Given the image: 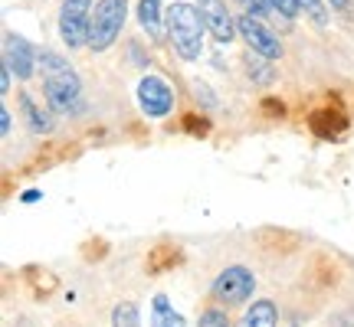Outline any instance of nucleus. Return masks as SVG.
<instances>
[{
  "mask_svg": "<svg viewBox=\"0 0 354 327\" xmlns=\"http://www.w3.org/2000/svg\"><path fill=\"white\" fill-rule=\"evenodd\" d=\"M167 20V33H171V43H174V52L184 59V63H194L201 59L203 52V23L197 3H171L165 10Z\"/></svg>",
  "mask_w": 354,
  "mask_h": 327,
  "instance_id": "1",
  "label": "nucleus"
},
{
  "mask_svg": "<svg viewBox=\"0 0 354 327\" xmlns=\"http://www.w3.org/2000/svg\"><path fill=\"white\" fill-rule=\"evenodd\" d=\"M39 69H43V92H46L50 108L59 115H69L73 101L79 99V88H82L76 69L66 63L63 56L46 52V50L39 52Z\"/></svg>",
  "mask_w": 354,
  "mask_h": 327,
  "instance_id": "2",
  "label": "nucleus"
},
{
  "mask_svg": "<svg viewBox=\"0 0 354 327\" xmlns=\"http://www.w3.org/2000/svg\"><path fill=\"white\" fill-rule=\"evenodd\" d=\"M128 0H99L92 10V23H88V50L105 52L112 46L122 26H125Z\"/></svg>",
  "mask_w": 354,
  "mask_h": 327,
  "instance_id": "3",
  "label": "nucleus"
},
{
  "mask_svg": "<svg viewBox=\"0 0 354 327\" xmlns=\"http://www.w3.org/2000/svg\"><path fill=\"white\" fill-rule=\"evenodd\" d=\"M210 291H214V298L223 304V308H236V304H246L253 298L256 275L246 265H230V268H223V272L214 278V288Z\"/></svg>",
  "mask_w": 354,
  "mask_h": 327,
  "instance_id": "4",
  "label": "nucleus"
},
{
  "mask_svg": "<svg viewBox=\"0 0 354 327\" xmlns=\"http://www.w3.org/2000/svg\"><path fill=\"white\" fill-rule=\"evenodd\" d=\"M92 0H63L59 7V37L69 50L88 46V23H92Z\"/></svg>",
  "mask_w": 354,
  "mask_h": 327,
  "instance_id": "5",
  "label": "nucleus"
},
{
  "mask_svg": "<svg viewBox=\"0 0 354 327\" xmlns=\"http://www.w3.org/2000/svg\"><path fill=\"white\" fill-rule=\"evenodd\" d=\"M236 30H240V37L246 39V46L256 52V56H263V59H279L282 56V46H279V39L266 30V23L253 13H243L240 20H236Z\"/></svg>",
  "mask_w": 354,
  "mask_h": 327,
  "instance_id": "6",
  "label": "nucleus"
},
{
  "mask_svg": "<svg viewBox=\"0 0 354 327\" xmlns=\"http://www.w3.org/2000/svg\"><path fill=\"white\" fill-rule=\"evenodd\" d=\"M138 105L148 118H165L174 108V92H171V86H167L165 79L145 76L138 82Z\"/></svg>",
  "mask_w": 354,
  "mask_h": 327,
  "instance_id": "7",
  "label": "nucleus"
},
{
  "mask_svg": "<svg viewBox=\"0 0 354 327\" xmlns=\"http://www.w3.org/2000/svg\"><path fill=\"white\" fill-rule=\"evenodd\" d=\"M197 10H201L203 23H207V30L214 33V39L220 43V46L233 43V37L240 33V30H236V20L230 17L223 0H197Z\"/></svg>",
  "mask_w": 354,
  "mask_h": 327,
  "instance_id": "8",
  "label": "nucleus"
},
{
  "mask_svg": "<svg viewBox=\"0 0 354 327\" xmlns=\"http://www.w3.org/2000/svg\"><path fill=\"white\" fill-rule=\"evenodd\" d=\"M3 63L10 66V72L17 79H30L33 69H37V63H39V52L33 50L24 37L7 33V37H3Z\"/></svg>",
  "mask_w": 354,
  "mask_h": 327,
  "instance_id": "9",
  "label": "nucleus"
},
{
  "mask_svg": "<svg viewBox=\"0 0 354 327\" xmlns=\"http://www.w3.org/2000/svg\"><path fill=\"white\" fill-rule=\"evenodd\" d=\"M308 128L315 131L318 138H342L344 131H348V115L342 112V105H325V108H318V112L308 115Z\"/></svg>",
  "mask_w": 354,
  "mask_h": 327,
  "instance_id": "10",
  "label": "nucleus"
},
{
  "mask_svg": "<svg viewBox=\"0 0 354 327\" xmlns=\"http://www.w3.org/2000/svg\"><path fill=\"white\" fill-rule=\"evenodd\" d=\"M180 262H184V252L177 249V246H171V242H161V246H154V249L148 252L145 272H148V275H165V272L177 268Z\"/></svg>",
  "mask_w": 354,
  "mask_h": 327,
  "instance_id": "11",
  "label": "nucleus"
},
{
  "mask_svg": "<svg viewBox=\"0 0 354 327\" xmlns=\"http://www.w3.org/2000/svg\"><path fill=\"white\" fill-rule=\"evenodd\" d=\"M138 23L154 43L165 39L167 20H165V13H161V0H138Z\"/></svg>",
  "mask_w": 354,
  "mask_h": 327,
  "instance_id": "12",
  "label": "nucleus"
},
{
  "mask_svg": "<svg viewBox=\"0 0 354 327\" xmlns=\"http://www.w3.org/2000/svg\"><path fill=\"white\" fill-rule=\"evenodd\" d=\"M17 99H20V112H24V118H26V125H30V131H33V135H46V131L53 128L50 115L43 112V108H37L33 95H26V92H20Z\"/></svg>",
  "mask_w": 354,
  "mask_h": 327,
  "instance_id": "13",
  "label": "nucleus"
},
{
  "mask_svg": "<svg viewBox=\"0 0 354 327\" xmlns=\"http://www.w3.org/2000/svg\"><path fill=\"white\" fill-rule=\"evenodd\" d=\"M276 321H279V311L269 298L253 301L246 308V315H243V327H276Z\"/></svg>",
  "mask_w": 354,
  "mask_h": 327,
  "instance_id": "14",
  "label": "nucleus"
},
{
  "mask_svg": "<svg viewBox=\"0 0 354 327\" xmlns=\"http://www.w3.org/2000/svg\"><path fill=\"white\" fill-rule=\"evenodd\" d=\"M151 327H184V317L171 308L167 295H154V301H151Z\"/></svg>",
  "mask_w": 354,
  "mask_h": 327,
  "instance_id": "15",
  "label": "nucleus"
},
{
  "mask_svg": "<svg viewBox=\"0 0 354 327\" xmlns=\"http://www.w3.org/2000/svg\"><path fill=\"white\" fill-rule=\"evenodd\" d=\"M272 59H263V56H256L253 50H250V56H246V76H250V82H256V86H272L276 82V72H272Z\"/></svg>",
  "mask_w": 354,
  "mask_h": 327,
  "instance_id": "16",
  "label": "nucleus"
},
{
  "mask_svg": "<svg viewBox=\"0 0 354 327\" xmlns=\"http://www.w3.org/2000/svg\"><path fill=\"white\" fill-rule=\"evenodd\" d=\"M112 327H141L138 308H135L131 301L115 304V311H112Z\"/></svg>",
  "mask_w": 354,
  "mask_h": 327,
  "instance_id": "17",
  "label": "nucleus"
},
{
  "mask_svg": "<svg viewBox=\"0 0 354 327\" xmlns=\"http://www.w3.org/2000/svg\"><path fill=\"white\" fill-rule=\"evenodd\" d=\"M180 125H184V131H187V135H194V138H207V135H210V118H207V115H184V118H180Z\"/></svg>",
  "mask_w": 354,
  "mask_h": 327,
  "instance_id": "18",
  "label": "nucleus"
},
{
  "mask_svg": "<svg viewBox=\"0 0 354 327\" xmlns=\"http://www.w3.org/2000/svg\"><path fill=\"white\" fill-rule=\"evenodd\" d=\"M299 7H302L318 26L328 23V10H325V0H299Z\"/></svg>",
  "mask_w": 354,
  "mask_h": 327,
  "instance_id": "19",
  "label": "nucleus"
},
{
  "mask_svg": "<svg viewBox=\"0 0 354 327\" xmlns=\"http://www.w3.org/2000/svg\"><path fill=\"white\" fill-rule=\"evenodd\" d=\"M259 112H263L266 118H272V121H282V118H286V105L279 99H272V95H266V99H259Z\"/></svg>",
  "mask_w": 354,
  "mask_h": 327,
  "instance_id": "20",
  "label": "nucleus"
},
{
  "mask_svg": "<svg viewBox=\"0 0 354 327\" xmlns=\"http://www.w3.org/2000/svg\"><path fill=\"white\" fill-rule=\"evenodd\" d=\"M197 327H230V317L220 308H207L201 315V321H197Z\"/></svg>",
  "mask_w": 354,
  "mask_h": 327,
  "instance_id": "21",
  "label": "nucleus"
},
{
  "mask_svg": "<svg viewBox=\"0 0 354 327\" xmlns=\"http://www.w3.org/2000/svg\"><path fill=\"white\" fill-rule=\"evenodd\" d=\"M315 272L322 275V281H318V285H325V288H328V285H338V272H335L331 259H318V262H315Z\"/></svg>",
  "mask_w": 354,
  "mask_h": 327,
  "instance_id": "22",
  "label": "nucleus"
},
{
  "mask_svg": "<svg viewBox=\"0 0 354 327\" xmlns=\"http://www.w3.org/2000/svg\"><path fill=\"white\" fill-rule=\"evenodd\" d=\"M266 3H269V7H272L276 13H282L286 20H292L295 13L302 10V7H299V0H266Z\"/></svg>",
  "mask_w": 354,
  "mask_h": 327,
  "instance_id": "23",
  "label": "nucleus"
},
{
  "mask_svg": "<svg viewBox=\"0 0 354 327\" xmlns=\"http://www.w3.org/2000/svg\"><path fill=\"white\" fill-rule=\"evenodd\" d=\"M243 7V13H253V17H269L272 13V7L266 3V0H236Z\"/></svg>",
  "mask_w": 354,
  "mask_h": 327,
  "instance_id": "24",
  "label": "nucleus"
},
{
  "mask_svg": "<svg viewBox=\"0 0 354 327\" xmlns=\"http://www.w3.org/2000/svg\"><path fill=\"white\" fill-rule=\"evenodd\" d=\"M10 76H13L10 66L3 63V69H0V92H7V88H10Z\"/></svg>",
  "mask_w": 354,
  "mask_h": 327,
  "instance_id": "25",
  "label": "nucleus"
},
{
  "mask_svg": "<svg viewBox=\"0 0 354 327\" xmlns=\"http://www.w3.org/2000/svg\"><path fill=\"white\" fill-rule=\"evenodd\" d=\"M10 112H7V108H0V131H3V135H10Z\"/></svg>",
  "mask_w": 354,
  "mask_h": 327,
  "instance_id": "26",
  "label": "nucleus"
},
{
  "mask_svg": "<svg viewBox=\"0 0 354 327\" xmlns=\"http://www.w3.org/2000/svg\"><path fill=\"white\" fill-rule=\"evenodd\" d=\"M33 200H39V193H37V190H26V193H24V203H33Z\"/></svg>",
  "mask_w": 354,
  "mask_h": 327,
  "instance_id": "27",
  "label": "nucleus"
},
{
  "mask_svg": "<svg viewBox=\"0 0 354 327\" xmlns=\"http://www.w3.org/2000/svg\"><path fill=\"white\" fill-rule=\"evenodd\" d=\"M331 7H335V10H344V7H348V0H328Z\"/></svg>",
  "mask_w": 354,
  "mask_h": 327,
  "instance_id": "28",
  "label": "nucleus"
}]
</instances>
